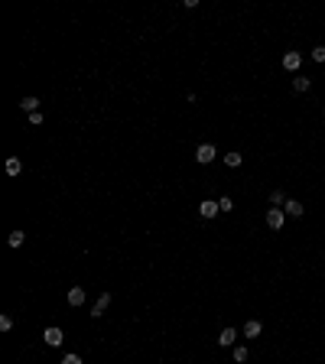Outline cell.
<instances>
[{"label": "cell", "mask_w": 325, "mask_h": 364, "mask_svg": "<svg viewBox=\"0 0 325 364\" xmlns=\"http://www.w3.org/2000/svg\"><path fill=\"white\" fill-rule=\"evenodd\" d=\"M20 172H23V163H20L16 156H10L7 160V176H20Z\"/></svg>", "instance_id": "9a60e30c"}, {"label": "cell", "mask_w": 325, "mask_h": 364, "mask_svg": "<svg viewBox=\"0 0 325 364\" xmlns=\"http://www.w3.org/2000/svg\"><path fill=\"white\" fill-rule=\"evenodd\" d=\"M260 332H263V322H260V319H247V322H244V328H241V335H244V338H257Z\"/></svg>", "instance_id": "5b68a950"}, {"label": "cell", "mask_w": 325, "mask_h": 364, "mask_svg": "<svg viewBox=\"0 0 325 364\" xmlns=\"http://www.w3.org/2000/svg\"><path fill=\"white\" fill-rule=\"evenodd\" d=\"M286 192H283V189H273V192H270V205H273V208H283V205H286Z\"/></svg>", "instance_id": "7c38bea8"}, {"label": "cell", "mask_w": 325, "mask_h": 364, "mask_svg": "<svg viewBox=\"0 0 325 364\" xmlns=\"http://www.w3.org/2000/svg\"><path fill=\"white\" fill-rule=\"evenodd\" d=\"M23 241H26V234H23V231H10L7 244H10V247H23Z\"/></svg>", "instance_id": "2e32d148"}, {"label": "cell", "mask_w": 325, "mask_h": 364, "mask_svg": "<svg viewBox=\"0 0 325 364\" xmlns=\"http://www.w3.org/2000/svg\"><path fill=\"white\" fill-rule=\"evenodd\" d=\"M218 208H221V211H231V208H234L231 195H221V199H218Z\"/></svg>", "instance_id": "d6986e66"}, {"label": "cell", "mask_w": 325, "mask_h": 364, "mask_svg": "<svg viewBox=\"0 0 325 364\" xmlns=\"http://www.w3.org/2000/svg\"><path fill=\"white\" fill-rule=\"evenodd\" d=\"M234 341H238V332H234V328H221V332H218V345H221V348H234Z\"/></svg>", "instance_id": "ba28073f"}, {"label": "cell", "mask_w": 325, "mask_h": 364, "mask_svg": "<svg viewBox=\"0 0 325 364\" xmlns=\"http://www.w3.org/2000/svg\"><path fill=\"white\" fill-rule=\"evenodd\" d=\"M221 160H225L228 169H238V166L244 163V156H241V153H228V156H221Z\"/></svg>", "instance_id": "5bb4252c"}, {"label": "cell", "mask_w": 325, "mask_h": 364, "mask_svg": "<svg viewBox=\"0 0 325 364\" xmlns=\"http://www.w3.org/2000/svg\"><path fill=\"white\" fill-rule=\"evenodd\" d=\"M10 328H13V316L3 312V316H0V332H10Z\"/></svg>", "instance_id": "ac0fdd59"}, {"label": "cell", "mask_w": 325, "mask_h": 364, "mask_svg": "<svg viewBox=\"0 0 325 364\" xmlns=\"http://www.w3.org/2000/svg\"><path fill=\"white\" fill-rule=\"evenodd\" d=\"M283 225H286V211H283V208H270V211H267V228L283 231Z\"/></svg>", "instance_id": "7a4b0ae2"}, {"label": "cell", "mask_w": 325, "mask_h": 364, "mask_svg": "<svg viewBox=\"0 0 325 364\" xmlns=\"http://www.w3.org/2000/svg\"><path fill=\"white\" fill-rule=\"evenodd\" d=\"M293 88H296V91H309V88H312V78L296 75V78H293Z\"/></svg>", "instance_id": "4fadbf2b"}, {"label": "cell", "mask_w": 325, "mask_h": 364, "mask_svg": "<svg viewBox=\"0 0 325 364\" xmlns=\"http://www.w3.org/2000/svg\"><path fill=\"white\" fill-rule=\"evenodd\" d=\"M62 364H81V355H75V351H72V355L62 358Z\"/></svg>", "instance_id": "7402d4cb"}, {"label": "cell", "mask_w": 325, "mask_h": 364, "mask_svg": "<svg viewBox=\"0 0 325 364\" xmlns=\"http://www.w3.org/2000/svg\"><path fill=\"white\" fill-rule=\"evenodd\" d=\"M218 156V150H215V143H199V150H195V163H202V166H208L211 160Z\"/></svg>", "instance_id": "6da1fadb"}, {"label": "cell", "mask_w": 325, "mask_h": 364, "mask_svg": "<svg viewBox=\"0 0 325 364\" xmlns=\"http://www.w3.org/2000/svg\"><path fill=\"white\" fill-rule=\"evenodd\" d=\"M65 299H69L72 309H78V306H85V289H81V286H72L69 293H65Z\"/></svg>", "instance_id": "52a82bcc"}, {"label": "cell", "mask_w": 325, "mask_h": 364, "mask_svg": "<svg viewBox=\"0 0 325 364\" xmlns=\"http://www.w3.org/2000/svg\"><path fill=\"white\" fill-rule=\"evenodd\" d=\"M247 358H250V351L244 348V345H234V361H238V364H244Z\"/></svg>", "instance_id": "e0dca14e"}, {"label": "cell", "mask_w": 325, "mask_h": 364, "mask_svg": "<svg viewBox=\"0 0 325 364\" xmlns=\"http://www.w3.org/2000/svg\"><path fill=\"white\" fill-rule=\"evenodd\" d=\"M42 338H46V345H49V348H59V345H62V341H65V335H62V328H46V335H42Z\"/></svg>", "instance_id": "8992f818"}, {"label": "cell", "mask_w": 325, "mask_h": 364, "mask_svg": "<svg viewBox=\"0 0 325 364\" xmlns=\"http://www.w3.org/2000/svg\"><path fill=\"white\" fill-rule=\"evenodd\" d=\"M108 306H111V293H101L98 299H94V306H91V319H101L104 312H108Z\"/></svg>", "instance_id": "277c9868"}, {"label": "cell", "mask_w": 325, "mask_h": 364, "mask_svg": "<svg viewBox=\"0 0 325 364\" xmlns=\"http://www.w3.org/2000/svg\"><path fill=\"white\" fill-rule=\"evenodd\" d=\"M42 121H46V114H42V111H36V114H30V124H33V127H39V124H42Z\"/></svg>", "instance_id": "ffe728a7"}, {"label": "cell", "mask_w": 325, "mask_h": 364, "mask_svg": "<svg viewBox=\"0 0 325 364\" xmlns=\"http://www.w3.org/2000/svg\"><path fill=\"white\" fill-rule=\"evenodd\" d=\"M218 211H221V208H218V199H202V205H199V215L205 218V221H211V218H215Z\"/></svg>", "instance_id": "3957f363"}, {"label": "cell", "mask_w": 325, "mask_h": 364, "mask_svg": "<svg viewBox=\"0 0 325 364\" xmlns=\"http://www.w3.org/2000/svg\"><path fill=\"white\" fill-rule=\"evenodd\" d=\"M20 111H23V114H36V111H39V98H33V94H30V98H20Z\"/></svg>", "instance_id": "8fae6325"}, {"label": "cell", "mask_w": 325, "mask_h": 364, "mask_svg": "<svg viewBox=\"0 0 325 364\" xmlns=\"http://www.w3.org/2000/svg\"><path fill=\"white\" fill-rule=\"evenodd\" d=\"M283 211H286V218H302V215H306L302 202H296V199H289L286 205H283Z\"/></svg>", "instance_id": "30bf717a"}, {"label": "cell", "mask_w": 325, "mask_h": 364, "mask_svg": "<svg viewBox=\"0 0 325 364\" xmlns=\"http://www.w3.org/2000/svg\"><path fill=\"white\" fill-rule=\"evenodd\" d=\"M312 59H316V62H325V46H316V49H312Z\"/></svg>", "instance_id": "44dd1931"}, {"label": "cell", "mask_w": 325, "mask_h": 364, "mask_svg": "<svg viewBox=\"0 0 325 364\" xmlns=\"http://www.w3.org/2000/svg\"><path fill=\"white\" fill-rule=\"evenodd\" d=\"M299 65H302V52H286L283 55V69L286 72H296Z\"/></svg>", "instance_id": "9c48e42d"}]
</instances>
